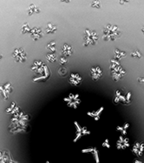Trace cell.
Here are the masks:
<instances>
[{"label":"cell","mask_w":144,"mask_h":163,"mask_svg":"<svg viewBox=\"0 0 144 163\" xmlns=\"http://www.w3.org/2000/svg\"><path fill=\"white\" fill-rule=\"evenodd\" d=\"M122 35V32L117 25L109 23L102 30V38L104 41H115L118 39Z\"/></svg>","instance_id":"cell-1"},{"label":"cell","mask_w":144,"mask_h":163,"mask_svg":"<svg viewBox=\"0 0 144 163\" xmlns=\"http://www.w3.org/2000/svg\"><path fill=\"white\" fill-rule=\"evenodd\" d=\"M111 65H110V70H111V76L115 82H117L122 77H123L126 75V70L121 66L120 63L115 60H111Z\"/></svg>","instance_id":"cell-2"},{"label":"cell","mask_w":144,"mask_h":163,"mask_svg":"<svg viewBox=\"0 0 144 163\" xmlns=\"http://www.w3.org/2000/svg\"><path fill=\"white\" fill-rule=\"evenodd\" d=\"M98 34L96 30H92L90 29H86L84 30L83 35V45L90 46L96 45L98 42Z\"/></svg>","instance_id":"cell-3"},{"label":"cell","mask_w":144,"mask_h":163,"mask_svg":"<svg viewBox=\"0 0 144 163\" xmlns=\"http://www.w3.org/2000/svg\"><path fill=\"white\" fill-rule=\"evenodd\" d=\"M123 90H117L116 92V96H115V103H122L123 104H129L130 103V97H131V92H126V93H123Z\"/></svg>","instance_id":"cell-4"},{"label":"cell","mask_w":144,"mask_h":163,"mask_svg":"<svg viewBox=\"0 0 144 163\" xmlns=\"http://www.w3.org/2000/svg\"><path fill=\"white\" fill-rule=\"evenodd\" d=\"M26 52L23 48L15 49L12 52V57L16 62H24L26 61Z\"/></svg>","instance_id":"cell-5"},{"label":"cell","mask_w":144,"mask_h":163,"mask_svg":"<svg viewBox=\"0 0 144 163\" xmlns=\"http://www.w3.org/2000/svg\"><path fill=\"white\" fill-rule=\"evenodd\" d=\"M12 90L13 88L11 83H6L5 85H0V95H1L2 98L5 101H7L9 99V95L12 92Z\"/></svg>","instance_id":"cell-6"},{"label":"cell","mask_w":144,"mask_h":163,"mask_svg":"<svg viewBox=\"0 0 144 163\" xmlns=\"http://www.w3.org/2000/svg\"><path fill=\"white\" fill-rule=\"evenodd\" d=\"M75 125H76V138H75V140H74L75 142H76L79 138H81L82 136L90 134V132L89 131L87 127H82L80 125H78V123H77L76 121H75Z\"/></svg>","instance_id":"cell-7"},{"label":"cell","mask_w":144,"mask_h":163,"mask_svg":"<svg viewBox=\"0 0 144 163\" xmlns=\"http://www.w3.org/2000/svg\"><path fill=\"white\" fill-rule=\"evenodd\" d=\"M143 151H144V142H136L134 145H133V148H132V153L134 154H135L136 156L140 157L143 154Z\"/></svg>","instance_id":"cell-8"},{"label":"cell","mask_w":144,"mask_h":163,"mask_svg":"<svg viewBox=\"0 0 144 163\" xmlns=\"http://www.w3.org/2000/svg\"><path fill=\"white\" fill-rule=\"evenodd\" d=\"M90 76L94 81L99 80L102 76V70L99 66H94L90 69Z\"/></svg>","instance_id":"cell-9"},{"label":"cell","mask_w":144,"mask_h":163,"mask_svg":"<svg viewBox=\"0 0 144 163\" xmlns=\"http://www.w3.org/2000/svg\"><path fill=\"white\" fill-rule=\"evenodd\" d=\"M30 34H31V38H33V40L37 41L43 37L44 31H43V29L41 27H35V28L31 29V31Z\"/></svg>","instance_id":"cell-10"},{"label":"cell","mask_w":144,"mask_h":163,"mask_svg":"<svg viewBox=\"0 0 144 163\" xmlns=\"http://www.w3.org/2000/svg\"><path fill=\"white\" fill-rule=\"evenodd\" d=\"M82 81V78L81 77V76L77 73H72L70 75V80H69V83L71 84V85H74V86H77L79 84H81Z\"/></svg>","instance_id":"cell-11"},{"label":"cell","mask_w":144,"mask_h":163,"mask_svg":"<svg viewBox=\"0 0 144 163\" xmlns=\"http://www.w3.org/2000/svg\"><path fill=\"white\" fill-rule=\"evenodd\" d=\"M129 138H125L123 136H120L119 141L117 142V148L118 149H125L126 148H129Z\"/></svg>","instance_id":"cell-12"},{"label":"cell","mask_w":144,"mask_h":163,"mask_svg":"<svg viewBox=\"0 0 144 163\" xmlns=\"http://www.w3.org/2000/svg\"><path fill=\"white\" fill-rule=\"evenodd\" d=\"M61 51H62V56H64V57L70 56L73 54V48L68 44H64Z\"/></svg>","instance_id":"cell-13"},{"label":"cell","mask_w":144,"mask_h":163,"mask_svg":"<svg viewBox=\"0 0 144 163\" xmlns=\"http://www.w3.org/2000/svg\"><path fill=\"white\" fill-rule=\"evenodd\" d=\"M38 13H40V9L38 7H37L33 4H31L30 6H29V8H28V15L29 16H31L33 14H38Z\"/></svg>","instance_id":"cell-14"},{"label":"cell","mask_w":144,"mask_h":163,"mask_svg":"<svg viewBox=\"0 0 144 163\" xmlns=\"http://www.w3.org/2000/svg\"><path fill=\"white\" fill-rule=\"evenodd\" d=\"M57 30V26L56 24H53V23H49L46 26V29H45V32L47 34H53L56 32V30Z\"/></svg>","instance_id":"cell-15"},{"label":"cell","mask_w":144,"mask_h":163,"mask_svg":"<svg viewBox=\"0 0 144 163\" xmlns=\"http://www.w3.org/2000/svg\"><path fill=\"white\" fill-rule=\"evenodd\" d=\"M124 56H126V53L124 51H121L118 49L115 50V59L120 60V59L123 58Z\"/></svg>","instance_id":"cell-16"},{"label":"cell","mask_w":144,"mask_h":163,"mask_svg":"<svg viewBox=\"0 0 144 163\" xmlns=\"http://www.w3.org/2000/svg\"><path fill=\"white\" fill-rule=\"evenodd\" d=\"M85 152L94 154H95L96 160V163L99 162V160H98V154H97V150H96V148H89V149H86V150H82V153H85Z\"/></svg>","instance_id":"cell-17"},{"label":"cell","mask_w":144,"mask_h":163,"mask_svg":"<svg viewBox=\"0 0 144 163\" xmlns=\"http://www.w3.org/2000/svg\"><path fill=\"white\" fill-rule=\"evenodd\" d=\"M46 58L50 62H54L56 61V53L50 52V53L46 54Z\"/></svg>","instance_id":"cell-18"},{"label":"cell","mask_w":144,"mask_h":163,"mask_svg":"<svg viewBox=\"0 0 144 163\" xmlns=\"http://www.w3.org/2000/svg\"><path fill=\"white\" fill-rule=\"evenodd\" d=\"M31 29L29 26V24L27 23H23V25L22 26V29H21V33L22 34H25V33H31Z\"/></svg>","instance_id":"cell-19"},{"label":"cell","mask_w":144,"mask_h":163,"mask_svg":"<svg viewBox=\"0 0 144 163\" xmlns=\"http://www.w3.org/2000/svg\"><path fill=\"white\" fill-rule=\"evenodd\" d=\"M129 126V123H125L123 127H120V126H118V127H117V130H119V131L122 132L123 135H126V133H127V130H128Z\"/></svg>","instance_id":"cell-20"},{"label":"cell","mask_w":144,"mask_h":163,"mask_svg":"<svg viewBox=\"0 0 144 163\" xmlns=\"http://www.w3.org/2000/svg\"><path fill=\"white\" fill-rule=\"evenodd\" d=\"M58 75L61 76V77H65L67 75H68V69L65 68V67H62L58 70Z\"/></svg>","instance_id":"cell-21"},{"label":"cell","mask_w":144,"mask_h":163,"mask_svg":"<svg viewBox=\"0 0 144 163\" xmlns=\"http://www.w3.org/2000/svg\"><path fill=\"white\" fill-rule=\"evenodd\" d=\"M55 44H56V42L55 41H52L50 43H49L46 46V49H48L50 52L52 53H55L56 52V47H55Z\"/></svg>","instance_id":"cell-22"},{"label":"cell","mask_w":144,"mask_h":163,"mask_svg":"<svg viewBox=\"0 0 144 163\" xmlns=\"http://www.w3.org/2000/svg\"><path fill=\"white\" fill-rule=\"evenodd\" d=\"M131 56L134 57V58L140 59V58H141L142 55H141V51L139 50H135L134 51L131 52Z\"/></svg>","instance_id":"cell-23"},{"label":"cell","mask_w":144,"mask_h":163,"mask_svg":"<svg viewBox=\"0 0 144 163\" xmlns=\"http://www.w3.org/2000/svg\"><path fill=\"white\" fill-rule=\"evenodd\" d=\"M90 6L92 8H96V9H101L102 8V5L99 1H93L90 5Z\"/></svg>","instance_id":"cell-24"},{"label":"cell","mask_w":144,"mask_h":163,"mask_svg":"<svg viewBox=\"0 0 144 163\" xmlns=\"http://www.w3.org/2000/svg\"><path fill=\"white\" fill-rule=\"evenodd\" d=\"M59 62H60V64L62 65V66H64V65H65L68 62V59L66 57H64V56H62L59 59Z\"/></svg>","instance_id":"cell-25"},{"label":"cell","mask_w":144,"mask_h":163,"mask_svg":"<svg viewBox=\"0 0 144 163\" xmlns=\"http://www.w3.org/2000/svg\"><path fill=\"white\" fill-rule=\"evenodd\" d=\"M102 147H107L108 148H110V145H109V140H108V139H106L105 142L102 143Z\"/></svg>","instance_id":"cell-26"},{"label":"cell","mask_w":144,"mask_h":163,"mask_svg":"<svg viewBox=\"0 0 144 163\" xmlns=\"http://www.w3.org/2000/svg\"><path fill=\"white\" fill-rule=\"evenodd\" d=\"M137 80L139 83H144V77H138Z\"/></svg>","instance_id":"cell-27"},{"label":"cell","mask_w":144,"mask_h":163,"mask_svg":"<svg viewBox=\"0 0 144 163\" xmlns=\"http://www.w3.org/2000/svg\"><path fill=\"white\" fill-rule=\"evenodd\" d=\"M134 163H143V162H141V161H140V160H134Z\"/></svg>","instance_id":"cell-28"},{"label":"cell","mask_w":144,"mask_h":163,"mask_svg":"<svg viewBox=\"0 0 144 163\" xmlns=\"http://www.w3.org/2000/svg\"><path fill=\"white\" fill-rule=\"evenodd\" d=\"M141 32H142V33H143V35H144V26L141 28Z\"/></svg>","instance_id":"cell-29"},{"label":"cell","mask_w":144,"mask_h":163,"mask_svg":"<svg viewBox=\"0 0 144 163\" xmlns=\"http://www.w3.org/2000/svg\"><path fill=\"white\" fill-rule=\"evenodd\" d=\"M2 58H3V56H2V55H0V60H1Z\"/></svg>","instance_id":"cell-30"}]
</instances>
